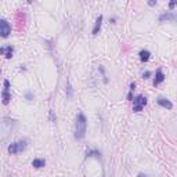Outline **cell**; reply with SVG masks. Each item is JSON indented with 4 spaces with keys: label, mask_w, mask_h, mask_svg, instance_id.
<instances>
[{
    "label": "cell",
    "mask_w": 177,
    "mask_h": 177,
    "mask_svg": "<svg viewBox=\"0 0 177 177\" xmlns=\"http://www.w3.org/2000/svg\"><path fill=\"white\" fill-rule=\"evenodd\" d=\"M25 148H26L25 141H17V143H13V144L8 147V152H10V154H18V152H22Z\"/></svg>",
    "instance_id": "obj_2"
},
{
    "label": "cell",
    "mask_w": 177,
    "mask_h": 177,
    "mask_svg": "<svg viewBox=\"0 0 177 177\" xmlns=\"http://www.w3.org/2000/svg\"><path fill=\"white\" fill-rule=\"evenodd\" d=\"M1 97H3V104H4V105H7L8 102H10L11 96L8 94V90H6V89H4L3 93H1Z\"/></svg>",
    "instance_id": "obj_12"
},
{
    "label": "cell",
    "mask_w": 177,
    "mask_h": 177,
    "mask_svg": "<svg viewBox=\"0 0 177 177\" xmlns=\"http://www.w3.org/2000/svg\"><path fill=\"white\" fill-rule=\"evenodd\" d=\"M1 54L6 55V58H11L13 57V53H14V50H13V47L11 46H7V47H1Z\"/></svg>",
    "instance_id": "obj_8"
},
{
    "label": "cell",
    "mask_w": 177,
    "mask_h": 177,
    "mask_svg": "<svg viewBox=\"0 0 177 177\" xmlns=\"http://www.w3.org/2000/svg\"><path fill=\"white\" fill-rule=\"evenodd\" d=\"M138 177H147V176H145V174H143V173H141V174H138Z\"/></svg>",
    "instance_id": "obj_15"
},
{
    "label": "cell",
    "mask_w": 177,
    "mask_h": 177,
    "mask_svg": "<svg viewBox=\"0 0 177 177\" xmlns=\"http://www.w3.org/2000/svg\"><path fill=\"white\" fill-rule=\"evenodd\" d=\"M4 89H6V90L10 89V82H8V80H4Z\"/></svg>",
    "instance_id": "obj_13"
},
{
    "label": "cell",
    "mask_w": 177,
    "mask_h": 177,
    "mask_svg": "<svg viewBox=\"0 0 177 177\" xmlns=\"http://www.w3.org/2000/svg\"><path fill=\"white\" fill-rule=\"evenodd\" d=\"M149 51L148 50H141L140 51V60L141 61H144V62H147L149 60Z\"/></svg>",
    "instance_id": "obj_11"
},
{
    "label": "cell",
    "mask_w": 177,
    "mask_h": 177,
    "mask_svg": "<svg viewBox=\"0 0 177 177\" xmlns=\"http://www.w3.org/2000/svg\"><path fill=\"white\" fill-rule=\"evenodd\" d=\"M158 104L161 105V107H163V108H167V109L173 108V104H172L169 100H166V98H158Z\"/></svg>",
    "instance_id": "obj_6"
},
{
    "label": "cell",
    "mask_w": 177,
    "mask_h": 177,
    "mask_svg": "<svg viewBox=\"0 0 177 177\" xmlns=\"http://www.w3.org/2000/svg\"><path fill=\"white\" fill-rule=\"evenodd\" d=\"M176 4H177V1H170V3H169V7H170V8H173Z\"/></svg>",
    "instance_id": "obj_14"
},
{
    "label": "cell",
    "mask_w": 177,
    "mask_h": 177,
    "mask_svg": "<svg viewBox=\"0 0 177 177\" xmlns=\"http://www.w3.org/2000/svg\"><path fill=\"white\" fill-rule=\"evenodd\" d=\"M177 19V15L173 14V13H166V14H162L159 17V21L163 22V21H176Z\"/></svg>",
    "instance_id": "obj_5"
},
{
    "label": "cell",
    "mask_w": 177,
    "mask_h": 177,
    "mask_svg": "<svg viewBox=\"0 0 177 177\" xmlns=\"http://www.w3.org/2000/svg\"><path fill=\"white\" fill-rule=\"evenodd\" d=\"M44 165H46V161L44 159H33V162H32V166L33 167H43Z\"/></svg>",
    "instance_id": "obj_10"
},
{
    "label": "cell",
    "mask_w": 177,
    "mask_h": 177,
    "mask_svg": "<svg viewBox=\"0 0 177 177\" xmlns=\"http://www.w3.org/2000/svg\"><path fill=\"white\" fill-rule=\"evenodd\" d=\"M86 118H84V115L80 112V114H78V116H76L75 119V138H78V140H80V138H83L84 136H86Z\"/></svg>",
    "instance_id": "obj_1"
},
{
    "label": "cell",
    "mask_w": 177,
    "mask_h": 177,
    "mask_svg": "<svg viewBox=\"0 0 177 177\" xmlns=\"http://www.w3.org/2000/svg\"><path fill=\"white\" fill-rule=\"evenodd\" d=\"M163 80H165V75H163V72L161 71V69H158L156 71V75H155V80H154V84H159V83H162Z\"/></svg>",
    "instance_id": "obj_7"
},
{
    "label": "cell",
    "mask_w": 177,
    "mask_h": 177,
    "mask_svg": "<svg viewBox=\"0 0 177 177\" xmlns=\"http://www.w3.org/2000/svg\"><path fill=\"white\" fill-rule=\"evenodd\" d=\"M147 104V98L143 97V96H138L136 100H134V104H133V111L136 112H140L141 109L144 108V105Z\"/></svg>",
    "instance_id": "obj_3"
},
{
    "label": "cell",
    "mask_w": 177,
    "mask_h": 177,
    "mask_svg": "<svg viewBox=\"0 0 177 177\" xmlns=\"http://www.w3.org/2000/svg\"><path fill=\"white\" fill-rule=\"evenodd\" d=\"M0 33H1L3 37H7L11 33V26L8 25V22L6 21V19H1V21H0Z\"/></svg>",
    "instance_id": "obj_4"
},
{
    "label": "cell",
    "mask_w": 177,
    "mask_h": 177,
    "mask_svg": "<svg viewBox=\"0 0 177 177\" xmlns=\"http://www.w3.org/2000/svg\"><path fill=\"white\" fill-rule=\"evenodd\" d=\"M101 22H102V15H100L96 21V25H94V29H93V35H97L98 31L101 29Z\"/></svg>",
    "instance_id": "obj_9"
}]
</instances>
